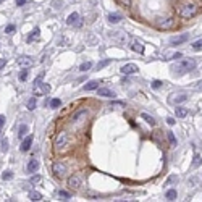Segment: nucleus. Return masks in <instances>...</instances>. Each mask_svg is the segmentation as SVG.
Returning <instances> with one entry per match:
<instances>
[{"label": "nucleus", "instance_id": "nucleus-1", "mask_svg": "<svg viewBox=\"0 0 202 202\" xmlns=\"http://www.w3.org/2000/svg\"><path fill=\"white\" fill-rule=\"evenodd\" d=\"M196 68V60L192 58H188V60H183V62H178L176 65H173L172 68V74H176V76H181L184 73H189L191 70Z\"/></svg>", "mask_w": 202, "mask_h": 202}, {"label": "nucleus", "instance_id": "nucleus-2", "mask_svg": "<svg viewBox=\"0 0 202 202\" xmlns=\"http://www.w3.org/2000/svg\"><path fill=\"white\" fill-rule=\"evenodd\" d=\"M197 11H199V8H197V5H196L194 2H184V3H181L180 8H178V13H180V16H181V18H186V19L196 16Z\"/></svg>", "mask_w": 202, "mask_h": 202}, {"label": "nucleus", "instance_id": "nucleus-3", "mask_svg": "<svg viewBox=\"0 0 202 202\" xmlns=\"http://www.w3.org/2000/svg\"><path fill=\"white\" fill-rule=\"evenodd\" d=\"M68 146V134L66 133H60L57 134V137H55V142H53V147L57 152H60V150H63Z\"/></svg>", "mask_w": 202, "mask_h": 202}, {"label": "nucleus", "instance_id": "nucleus-4", "mask_svg": "<svg viewBox=\"0 0 202 202\" xmlns=\"http://www.w3.org/2000/svg\"><path fill=\"white\" fill-rule=\"evenodd\" d=\"M157 26L160 29H172V27L176 26V19L173 16H168V18H163V19H158L157 21Z\"/></svg>", "mask_w": 202, "mask_h": 202}, {"label": "nucleus", "instance_id": "nucleus-5", "mask_svg": "<svg viewBox=\"0 0 202 202\" xmlns=\"http://www.w3.org/2000/svg\"><path fill=\"white\" fill-rule=\"evenodd\" d=\"M52 170H53V175L57 178H63L66 175V165L63 163V162H55Z\"/></svg>", "mask_w": 202, "mask_h": 202}, {"label": "nucleus", "instance_id": "nucleus-6", "mask_svg": "<svg viewBox=\"0 0 202 202\" xmlns=\"http://www.w3.org/2000/svg\"><path fill=\"white\" fill-rule=\"evenodd\" d=\"M108 36L113 39V41H117L118 44H125V42L128 41V34H126L125 31H121V29L115 31V33H110Z\"/></svg>", "mask_w": 202, "mask_h": 202}, {"label": "nucleus", "instance_id": "nucleus-7", "mask_svg": "<svg viewBox=\"0 0 202 202\" xmlns=\"http://www.w3.org/2000/svg\"><path fill=\"white\" fill-rule=\"evenodd\" d=\"M188 39H189L188 33L180 34V36H173V37H170V44H172V45H181V44H186Z\"/></svg>", "mask_w": 202, "mask_h": 202}, {"label": "nucleus", "instance_id": "nucleus-8", "mask_svg": "<svg viewBox=\"0 0 202 202\" xmlns=\"http://www.w3.org/2000/svg\"><path fill=\"white\" fill-rule=\"evenodd\" d=\"M66 25H70V26H74V27H79L82 25V18L79 16L78 13H71L68 18H66Z\"/></svg>", "mask_w": 202, "mask_h": 202}, {"label": "nucleus", "instance_id": "nucleus-9", "mask_svg": "<svg viewBox=\"0 0 202 202\" xmlns=\"http://www.w3.org/2000/svg\"><path fill=\"white\" fill-rule=\"evenodd\" d=\"M120 71L123 74H134L139 71V68H137V65H134V63H128V65H123L120 68Z\"/></svg>", "mask_w": 202, "mask_h": 202}, {"label": "nucleus", "instance_id": "nucleus-10", "mask_svg": "<svg viewBox=\"0 0 202 202\" xmlns=\"http://www.w3.org/2000/svg\"><path fill=\"white\" fill-rule=\"evenodd\" d=\"M181 57H183V53H181V52H163L162 60H165V62H168V60H180Z\"/></svg>", "mask_w": 202, "mask_h": 202}, {"label": "nucleus", "instance_id": "nucleus-11", "mask_svg": "<svg viewBox=\"0 0 202 202\" xmlns=\"http://www.w3.org/2000/svg\"><path fill=\"white\" fill-rule=\"evenodd\" d=\"M18 65L25 66V68H29V66L34 65V60H33L31 57H27V55H23V57L18 58Z\"/></svg>", "mask_w": 202, "mask_h": 202}, {"label": "nucleus", "instance_id": "nucleus-12", "mask_svg": "<svg viewBox=\"0 0 202 202\" xmlns=\"http://www.w3.org/2000/svg\"><path fill=\"white\" fill-rule=\"evenodd\" d=\"M34 92L37 94V96H39V94H49L50 92V86L47 84V82H41L39 86H36V88H34Z\"/></svg>", "mask_w": 202, "mask_h": 202}, {"label": "nucleus", "instance_id": "nucleus-13", "mask_svg": "<svg viewBox=\"0 0 202 202\" xmlns=\"http://www.w3.org/2000/svg\"><path fill=\"white\" fill-rule=\"evenodd\" d=\"M68 186H70L71 189H78L79 186H81V178L76 176V175H74V176H70V178H68Z\"/></svg>", "mask_w": 202, "mask_h": 202}, {"label": "nucleus", "instance_id": "nucleus-14", "mask_svg": "<svg viewBox=\"0 0 202 202\" xmlns=\"http://www.w3.org/2000/svg\"><path fill=\"white\" fill-rule=\"evenodd\" d=\"M31 146H33V136H26L21 142V150L23 152H27L31 149Z\"/></svg>", "mask_w": 202, "mask_h": 202}, {"label": "nucleus", "instance_id": "nucleus-15", "mask_svg": "<svg viewBox=\"0 0 202 202\" xmlns=\"http://www.w3.org/2000/svg\"><path fill=\"white\" fill-rule=\"evenodd\" d=\"M131 49L134 50V52H137V53H142L144 52V44H142L141 41H137V39H134V41L131 42Z\"/></svg>", "mask_w": 202, "mask_h": 202}, {"label": "nucleus", "instance_id": "nucleus-16", "mask_svg": "<svg viewBox=\"0 0 202 202\" xmlns=\"http://www.w3.org/2000/svg\"><path fill=\"white\" fill-rule=\"evenodd\" d=\"M97 94L99 96H102V97H115V92L113 91H110L108 88H102V89H97Z\"/></svg>", "mask_w": 202, "mask_h": 202}, {"label": "nucleus", "instance_id": "nucleus-17", "mask_svg": "<svg viewBox=\"0 0 202 202\" xmlns=\"http://www.w3.org/2000/svg\"><path fill=\"white\" fill-rule=\"evenodd\" d=\"M37 168H39V162L36 160V158H31L29 163H27V172H29V173H36V172H37Z\"/></svg>", "mask_w": 202, "mask_h": 202}, {"label": "nucleus", "instance_id": "nucleus-18", "mask_svg": "<svg viewBox=\"0 0 202 202\" xmlns=\"http://www.w3.org/2000/svg\"><path fill=\"white\" fill-rule=\"evenodd\" d=\"M184 100H188V96H186V94H178L176 97H170V102H172V104H181V102H184Z\"/></svg>", "mask_w": 202, "mask_h": 202}, {"label": "nucleus", "instance_id": "nucleus-19", "mask_svg": "<svg viewBox=\"0 0 202 202\" xmlns=\"http://www.w3.org/2000/svg\"><path fill=\"white\" fill-rule=\"evenodd\" d=\"M121 19H123V16H121L120 13H110L108 15V21L112 23V25H117V23H120Z\"/></svg>", "mask_w": 202, "mask_h": 202}, {"label": "nucleus", "instance_id": "nucleus-20", "mask_svg": "<svg viewBox=\"0 0 202 202\" xmlns=\"http://www.w3.org/2000/svg\"><path fill=\"white\" fill-rule=\"evenodd\" d=\"M100 82H102V81H89L82 89H84V91H94V89H99V84H100Z\"/></svg>", "mask_w": 202, "mask_h": 202}, {"label": "nucleus", "instance_id": "nucleus-21", "mask_svg": "<svg viewBox=\"0 0 202 202\" xmlns=\"http://www.w3.org/2000/svg\"><path fill=\"white\" fill-rule=\"evenodd\" d=\"M86 115H88V112H86V110H81V112H78V113L73 115V120H71V121H73V123H78V121L81 120L82 117H86Z\"/></svg>", "mask_w": 202, "mask_h": 202}, {"label": "nucleus", "instance_id": "nucleus-22", "mask_svg": "<svg viewBox=\"0 0 202 202\" xmlns=\"http://www.w3.org/2000/svg\"><path fill=\"white\" fill-rule=\"evenodd\" d=\"M176 110V117L178 118H184L186 115H188V108H184V107H178V108H175Z\"/></svg>", "mask_w": 202, "mask_h": 202}, {"label": "nucleus", "instance_id": "nucleus-23", "mask_svg": "<svg viewBox=\"0 0 202 202\" xmlns=\"http://www.w3.org/2000/svg\"><path fill=\"white\" fill-rule=\"evenodd\" d=\"M29 199L31 201H42V194L37 191H31L29 192Z\"/></svg>", "mask_w": 202, "mask_h": 202}, {"label": "nucleus", "instance_id": "nucleus-24", "mask_svg": "<svg viewBox=\"0 0 202 202\" xmlns=\"http://www.w3.org/2000/svg\"><path fill=\"white\" fill-rule=\"evenodd\" d=\"M37 37H39V27H34V31L27 36V42H33L34 39H37Z\"/></svg>", "mask_w": 202, "mask_h": 202}, {"label": "nucleus", "instance_id": "nucleus-25", "mask_svg": "<svg viewBox=\"0 0 202 202\" xmlns=\"http://www.w3.org/2000/svg\"><path fill=\"white\" fill-rule=\"evenodd\" d=\"M141 117L144 118L150 126H155V120H154V117H150V115H147V113H141Z\"/></svg>", "mask_w": 202, "mask_h": 202}, {"label": "nucleus", "instance_id": "nucleus-26", "mask_svg": "<svg viewBox=\"0 0 202 202\" xmlns=\"http://www.w3.org/2000/svg\"><path fill=\"white\" fill-rule=\"evenodd\" d=\"M165 197H167L168 201H175L176 199V189H168L167 194H165Z\"/></svg>", "mask_w": 202, "mask_h": 202}, {"label": "nucleus", "instance_id": "nucleus-27", "mask_svg": "<svg viewBox=\"0 0 202 202\" xmlns=\"http://www.w3.org/2000/svg\"><path fill=\"white\" fill-rule=\"evenodd\" d=\"M201 163H202V157L199 154H196V155H194V160H192V167L197 168V167H201Z\"/></svg>", "mask_w": 202, "mask_h": 202}, {"label": "nucleus", "instance_id": "nucleus-28", "mask_svg": "<svg viewBox=\"0 0 202 202\" xmlns=\"http://www.w3.org/2000/svg\"><path fill=\"white\" fill-rule=\"evenodd\" d=\"M167 136H168V141H170V146H172V147H175V146H176V137H175V134H173L172 131H168L167 133Z\"/></svg>", "mask_w": 202, "mask_h": 202}, {"label": "nucleus", "instance_id": "nucleus-29", "mask_svg": "<svg viewBox=\"0 0 202 202\" xmlns=\"http://www.w3.org/2000/svg\"><path fill=\"white\" fill-rule=\"evenodd\" d=\"M36 107H37V100H36V97H31L27 100V110H34Z\"/></svg>", "mask_w": 202, "mask_h": 202}, {"label": "nucleus", "instance_id": "nucleus-30", "mask_svg": "<svg viewBox=\"0 0 202 202\" xmlns=\"http://www.w3.org/2000/svg\"><path fill=\"white\" fill-rule=\"evenodd\" d=\"M18 133H19V134H18L19 139H21V137H25L26 134H27V125H21V126H19V131H18Z\"/></svg>", "mask_w": 202, "mask_h": 202}, {"label": "nucleus", "instance_id": "nucleus-31", "mask_svg": "<svg viewBox=\"0 0 202 202\" xmlns=\"http://www.w3.org/2000/svg\"><path fill=\"white\" fill-rule=\"evenodd\" d=\"M110 63H112V60H110V58H107V60H102V62H99V63H97V70H102V68H105V66H108Z\"/></svg>", "mask_w": 202, "mask_h": 202}, {"label": "nucleus", "instance_id": "nucleus-32", "mask_svg": "<svg viewBox=\"0 0 202 202\" xmlns=\"http://www.w3.org/2000/svg\"><path fill=\"white\" fill-rule=\"evenodd\" d=\"M52 5H53V8H55V10H62L63 7H65V3H63L62 0H53Z\"/></svg>", "mask_w": 202, "mask_h": 202}, {"label": "nucleus", "instance_id": "nucleus-33", "mask_svg": "<svg viewBox=\"0 0 202 202\" xmlns=\"http://www.w3.org/2000/svg\"><path fill=\"white\" fill-rule=\"evenodd\" d=\"M91 66H92V63L91 62H86V63H82L81 66H79V71H82V73H86L88 70H91Z\"/></svg>", "mask_w": 202, "mask_h": 202}, {"label": "nucleus", "instance_id": "nucleus-34", "mask_svg": "<svg viewBox=\"0 0 202 202\" xmlns=\"http://www.w3.org/2000/svg\"><path fill=\"white\" fill-rule=\"evenodd\" d=\"M60 105H62L60 99H52V100H50V108H57V107H60Z\"/></svg>", "mask_w": 202, "mask_h": 202}, {"label": "nucleus", "instance_id": "nucleus-35", "mask_svg": "<svg viewBox=\"0 0 202 202\" xmlns=\"http://www.w3.org/2000/svg\"><path fill=\"white\" fill-rule=\"evenodd\" d=\"M27 76H29V70H23L21 73H19V81H26Z\"/></svg>", "mask_w": 202, "mask_h": 202}, {"label": "nucleus", "instance_id": "nucleus-36", "mask_svg": "<svg viewBox=\"0 0 202 202\" xmlns=\"http://www.w3.org/2000/svg\"><path fill=\"white\" fill-rule=\"evenodd\" d=\"M11 178H13V173H11L10 170H7V172L3 173V175H2V180H3V181H7V180H11Z\"/></svg>", "mask_w": 202, "mask_h": 202}, {"label": "nucleus", "instance_id": "nucleus-37", "mask_svg": "<svg viewBox=\"0 0 202 202\" xmlns=\"http://www.w3.org/2000/svg\"><path fill=\"white\" fill-rule=\"evenodd\" d=\"M29 181H31V184H39V183L42 181V178L39 176V175H36V176H31Z\"/></svg>", "mask_w": 202, "mask_h": 202}, {"label": "nucleus", "instance_id": "nucleus-38", "mask_svg": "<svg viewBox=\"0 0 202 202\" xmlns=\"http://www.w3.org/2000/svg\"><path fill=\"white\" fill-rule=\"evenodd\" d=\"M58 196L63 197V201H68L70 197H71V194H70V192H66V191H58Z\"/></svg>", "mask_w": 202, "mask_h": 202}, {"label": "nucleus", "instance_id": "nucleus-39", "mask_svg": "<svg viewBox=\"0 0 202 202\" xmlns=\"http://www.w3.org/2000/svg\"><path fill=\"white\" fill-rule=\"evenodd\" d=\"M118 5H123V7H131V0H115Z\"/></svg>", "mask_w": 202, "mask_h": 202}, {"label": "nucleus", "instance_id": "nucleus-40", "mask_svg": "<svg viewBox=\"0 0 202 202\" xmlns=\"http://www.w3.org/2000/svg\"><path fill=\"white\" fill-rule=\"evenodd\" d=\"M192 49L194 50H199V49H202V39H197L196 42L192 44Z\"/></svg>", "mask_w": 202, "mask_h": 202}, {"label": "nucleus", "instance_id": "nucleus-41", "mask_svg": "<svg viewBox=\"0 0 202 202\" xmlns=\"http://www.w3.org/2000/svg\"><path fill=\"white\" fill-rule=\"evenodd\" d=\"M5 33L7 34H13L15 33V25H8V26H7L5 27Z\"/></svg>", "mask_w": 202, "mask_h": 202}, {"label": "nucleus", "instance_id": "nucleus-42", "mask_svg": "<svg viewBox=\"0 0 202 202\" xmlns=\"http://www.w3.org/2000/svg\"><path fill=\"white\" fill-rule=\"evenodd\" d=\"M162 84H163V82H162V81H158V79H155V81H152V88H154V89L162 88Z\"/></svg>", "mask_w": 202, "mask_h": 202}, {"label": "nucleus", "instance_id": "nucleus-43", "mask_svg": "<svg viewBox=\"0 0 202 202\" xmlns=\"http://www.w3.org/2000/svg\"><path fill=\"white\" fill-rule=\"evenodd\" d=\"M7 146H8V139H2V150H7Z\"/></svg>", "mask_w": 202, "mask_h": 202}, {"label": "nucleus", "instance_id": "nucleus-44", "mask_svg": "<svg viewBox=\"0 0 202 202\" xmlns=\"http://www.w3.org/2000/svg\"><path fill=\"white\" fill-rule=\"evenodd\" d=\"M167 123H168L170 126H173V125H175V123H176V121H175V118H172V117H168V118H167Z\"/></svg>", "mask_w": 202, "mask_h": 202}, {"label": "nucleus", "instance_id": "nucleus-45", "mask_svg": "<svg viewBox=\"0 0 202 202\" xmlns=\"http://www.w3.org/2000/svg\"><path fill=\"white\" fill-rule=\"evenodd\" d=\"M3 125H5V117H3V115H0V129H2Z\"/></svg>", "mask_w": 202, "mask_h": 202}, {"label": "nucleus", "instance_id": "nucleus-46", "mask_svg": "<svg viewBox=\"0 0 202 202\" xmlns=\"http://www.w3.org/2000/svg\"><path fill=\"white\" fill-rule=\"evenodd\" d=\"M5 65H7V60H5V58H0V70H2Z\"/></svg>", "mask_w": 202, "mask_h": 202}, {"label": "nucleus", "instance_id": "nucleus-47", "mask_svg": "<svg viewBox=\"0 0 202 202\" xmlns=\"http://www.w3.org/2000/svg\"><path fill=\"white\" fill-rule=\"evenodd\" d=\"M173 181H178V176H172L170 180L167 181V184H170V183H173Z\"/></svg>", "mask_w": 202, "mask_h": 202}, {"label": "nucleus", "instance_id": "nucleus-48", "mask_svg": "<svg viewBox=\"0 0 202 202\" xmlns=\"http://www.w3.org/2000/svg\"><path fill=\"white\" fill-rule=\"evenodd\" d=\"M26 2H27V0H16V5H18V7H21V5H25Z\"/></svg>", "mask_w": 202, "mask_h": 202}, {"label": "nucleus", "instance_id": "nucleus-49", "mask_svg": "<svg viewBox=\"0 0 202 202\" xmlns=\"http://www.w3.org/2000/svg\"><path fill=\"white\" fill-rule=\"evenodd\" d=\"M196 89H197V91H202V81H199V84L196 86Z\"/></svg>", "mask_w": 202, "mask_h": 202}, {"label": "nucleus", "instance_id": "nucleus-50", "mask_svg": "<svg viewBox=\"0 0 202 202\" xmlns=\"http://www.w3.org/2000/svg\"><path fill=\"white\" fill-rule=\"evenodd\" d=\"M2 2H3V0H0V3H2Z\"/></svg>", "mask_w": 202, "mask_h": 202}]
</instances>
